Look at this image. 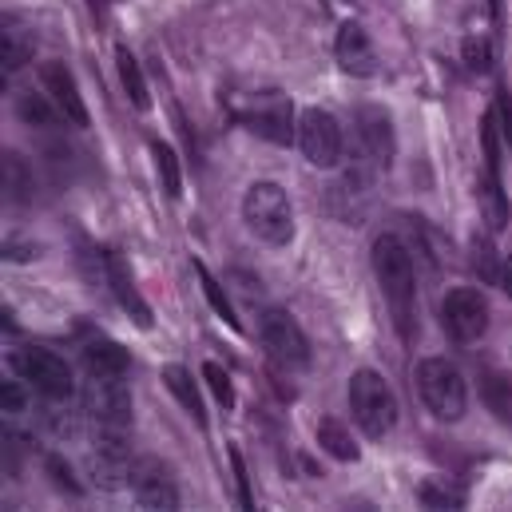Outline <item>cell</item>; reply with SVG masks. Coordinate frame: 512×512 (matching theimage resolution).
<instances>
[{
    "mask_svg": "<svg viewBox=\"0 0 512 512\" xmlns=\"http://www.w3.org/2000/svg\"><path fill=\"white\" fill-rule=\"evenodd\" d=\"M354 128H358V139H362V151L370 155L374 167H389L393 163V151H397V139H393V120L385 108H358L354 112Z\"/></svg>",
    "mask_w": 512,
    "mask_h": 512,
    "instance_id": "obj_12",
    "label": "cell"
},
{
    "mask_svg": "<svg viewBox=\"0 0 512 512\" xmlns=\"http://www.w3.org/2000/svg\"><path fill=\"white\" fill-rule=\"evenodd\" d=\"M318 445L334 457V461H358V445H354V433L338 421V417H322L318 421Z\"/></svg>",
    "mask_w": 512,
    "mask_h": 512,
    "instance_id": "obj_23",
    "label": "cell"
},
{
    "mask_svg": "<svg viewBox=\"0 0 512 512\" xmlns=\"http://www.w3.org/2000/svg\"><path fill=\"white\" fill-rule=\"evenodd\" d=\"M227 457H231V469H235V485H239V505L243 509H255V497H251V477H247V461H243V453L231 445L227 449Z\"/></svg>",
    "mask_w": 512,
    "mask_h": 512,
    "instance_id": "obj_32",
    "label": "cell"
},
{
    "mask_svg": "<svg viewBox=\"0 0 512 512\" xmlns=\"http://www.w3.org/2000/svg\"><path fill=\"white\" fill-rule=\"evenodd\" d=\"M473 270L481 274V282H489V286H497L501 282V258L493 251V243H489V235H477L473 239Z\"/></svg>",
    "mask_w": 512,
    "mask_h": 512,
    "instance_id": "obj_28",
    "label": "cell"
},
{
    "mask_svg": "<svg viewBox=\"0 0 512 512\" xmlns=\"http://www.w3.org/2000/svg\"><path fill=\"white\" fill-rule=\"evenodd\" d=\"M128 485L143 509H179L175 477H171V469H167L159 457H139V461H131Z\"/></svg>",
    "mask_w": 512,
    "mask_h": 512,
    "instance_id": "obj_11",
    "label": "cell"
},
{
    "mask_svg": "<svg viewBox=\"0 0 512 512\" xmlns=\"http://www.w3.org/2000/svg\"><path fill=\"white\" fill-rule=\"evenodd\" d=\"M84 413L100 433H128L131 389L124 374H88L84 385Z\"/></svg>",
    "mask_w": 512,
    "mask_h": 512,
    "instance_id": "obj_6",
    "label": "cell"
},
{
    "mask_svg": "<svg viewBox=\"0 0 512 512\" xmlns=\"http://www.w3.org/2000/svg\"><path fill=\"white\" fill-rule=\"evenodd\" d=\"M128 366V350L112 338H96V342L84 346V370L88 374H128Z\"/></svg>",
    "mask_w": 512,
    "mask_h": 512,
    "instance_id": "obj_19",
    "label": "cell"
},
{
    "mask_svg": "<svg viewBox=\"0 0 512 512\" xmlns=\"http://www.w3.org/2000/svg\"><path fill=\"white\" fill-rule=\"evenodd\" d=\"M417 393L425 401V409L437 421H461L469 409V385L461 378V370L449 358H421L417 362Z\"/></svg>",
    "mask_w": 512,
    "mask_h": 512,
    "instance_id": "obj_3",
    "label": "cell"
},
{
    "mask_svg": "<svg viewBox=\"0 0 512 512\" xmlns=\"http://www.w3.org/2000/svg\"><path fill=\"white\" fill-rule=\"evenodd\" d=\"M441 322H445V334L461 346H473L485 338L489 330V302L481 290L473 286H453L445 298H441Z\"/></svg>",
    "mask_w": 512,
    "mask_h": 512,
    "instance_id": "obj_8",
    "label": "cell"
},
{
    "mask_svg": "<svg viewBox=\"0 0 512 512\" xmlns=\"http://www.w3.org/2000/svg\"><path fill=\"white\" fill-rule=\"evenodd\" d=\"M203 382L211 385V393H215V401H219L223 409H231V405H235V385H231V374H227L219 362H207V366H203Z\"/></svg>",
    "mask_w": 512,
    "mask_h": 512,
    "instance_id": "obj_31",
    "label": "cell"
},
{
    "mask_svg": "<svg viewBox=\"0 0 512 512\" xmlns=\"http://www.w3.org/2000/svg\"><path fill=\"white\" fill-rule=\"evenodd\" d=\"M374 274L382 282V294L393 310L397 334L413 342V306H417V274H413V255L397 235H382L374 243Z\"/></svg>",
    "mask_w": 512,
    "mask_h": 512,
    "instance_id": "obj_1",
    "label": "cell"
},
{
    "mask_svg": "<svg viewBox=\"0 0 512 512\" xmlns=\"http://www.w3.org/2000/svg\"><path fill=\"white\" fill-rule=\"evenodd\" d=\"M24 378L20 382H4V413H20L24 409V401H28V393H24Z\"/></svg>",
    "mask_w": 512,
    "mask_h": 512,
    "instance_id": "obj_35",
    "label": "cell"
},
{
    "mask_svg": "<svg viewBox=\"0 0 512 512\" xmlns=\"http://www.w3.org/2000/svg\"><path fill=\"white\" fill-rule=\"evenodd\" d=\"M334 52H338V64H342V72H346V76L366 80V76H374V72H378L374 40H370V32H366L358 20H346V24L338 28Z\"/></svg>",
    "mask_w": 512,
    "mask_h": 512,
    "instance_id": "obj_13",
    "label": "cell"
},
{
    "mask_svg": "<svg viewBox=\"0 0 512 512\" xmlns=\"http://www.w3.org/2000/svg\"><path fill=\"white\" fill-rule=\"evenodd\" d=\"M298 147L306 155V163L314 167H338L342 163V128L326 108H306L298 120Z\"/></svg>",
    "mask_w": 512,
    "mask_h": 512,
    "instance_id": "obj_10",
    "label": "cell"
},
{
    "mask_svg": "<svg viewBox=\"0 0 512 512\" xmlns=\"http://www.w3.org/2000/svg\"><path fill=\"white\" fill-rule=\"evenodd\" d=\"M485 401H489V409L501 417V421H509L512 417V397H509V389L512 382H505V378H497V374H485Z\"/></svg>",
    "mask_w": 512,
    "mask_h": 512,
    "instance_id": "obj_30",
    "label": "cell"
},
{
    "mask_svg": "<svg viewBox=\"0 0 512 512\" xmlns=\"http://www.w3.org/2000/svg\"><path fill=\"white\" fill-rule=\"evenodd\" d=\"M44 469L52 473V481H56V489H64V493H72V497H80V493H84V489H80V481L72 477V469L64 465V457H56V453H52V457L44 461Z\"/></svg>",
    "mask_w": 512,
    "mask_h": 512,
    "instance_id": "obj_33",
    "label": "cell"
},
{
    "mask_svg": "<svg viewBox=\"0 0 512 512\" xmlns=\"http://www.w3.org/2000/svg\"><path fill=\"white\" fill-rule=\"evenodd\" d=\"M128 433H100L96 429V445H92V473L104 489H120L131 477V457L124 445Z\"/></svg>",
    "mask_w": 512,
    "mask_h": 512,
    "instance_id": "obj_15",
    "label": "cell"
},
{
    "mask_svg": "<svg viewBox=\"0 0 512 512\" xmlns=\"http://www.w3.org/2000/svg\"><path fill=\"white\" fill-rule=\"evenodd\" d=\"M258 342H262L266 358L282 370H306L310 366V342H306L302 326L294 322V314L282 306L258 310Z\"/></svg>",
    "mask_w": 512,
    "mask_h": 512,
    "instance_id": "obj_5",
    "label": "cell"
},
{
    "mask_svg": "<svg viewBox=\"0 0 512 512\" xmlns=\"http://www.w3.org/2000/svg\"><path fill=\"white\" fill-rule=\"evenodd\" d=\"M40 80H44V92L52 96V104L60 108V116H64L68 124H76V128H88V108H84V96H80L76 76L68 72V64L48 60V64L40 68Z\"/></svg>",
    "mask_w": 512,
    "mask_h": 512,
    "instance_id": "obj_14",
    "label": "cell"
},
{
    "mask_svg": "<svg viewBox=\"0 0 512 512\" xmlns=\"http://www.w3.org/2000/svg\"><path fill=\"white\" fill-rule=\"evenodd\" d=\"M116 68H120V80H124V92H128V100L139 108V112H147L151 108V92H147V80H143V68H139V60L131 56V48H116Z\"/></svg>",
    "mask_w": 512,
    "mask_h": 512,
    "instance_id": "obj_24",
    "label": "cell"
},
{
    "mask_svg": "<svg viewBox=\"0 0 512 512\" xmlns=\"http://www.w3.org/2000/svg\"><path fill=\"white\" fill-rule=\"evenodd\" d=\"M235 120L247 131H255L262 139L286 147L294 139V108L282 92H258V96H247L239 108H235Z\"/></svg>",
    "mask_w": 512,
    "mask_h": 512,
    "instance_id": "obj_9",
    "label": "cell"
},
{
    "mask_svg": "<svg viewBox=\"0 0 512 512\" xmlns=\"http://www.w3.org/2000/svg\"><path fill=\"white\" fill-rule=\"evenodd\" d=\"M477 203H481V215L489 223V231H505L512 219L509 195H505V183H501V167H485L481 179H477Z\"/></svg>",
    "mask_w": 512,
    "mask_h": 512,
    "instance_id": "obj_18",
    "label": "cell"
},
{
    "mask_svg": "<svg viewBox=\"0 0 512 512\" xmlns=\"http://www.w3.org/2000/svg\"><path fill=\"white\" fill-rule=\"evenodd\" d=\"M493 112H497V124H501V139L509 143V151H512V92L505 84L497 88V108H493Z\"/></svg>",
    "mask_w": 512,
    "mask_h": 512,
    "instance_id": "obj_34",
    "label": "cell"
},
{
    "mask_svg": "<svg viewBox=\"0 0 512 512\" xmlns=\"http://www.w3.org/2000/svg\"><path fill=\"white\" fill-rule=\"evenodd\" d=\"M36 56V36L20 16H4L0 24V68L12 76Z\"/></svg>",
    "mask_w": 512,
    "mask_h": 512,
    "instance_id": "obj_17",
    "label": "cell"
},
{
    "mask_svg": "<svg viewBox=\"0 0 512 512\" xmlns=\"http://www.w3.org/2000/svg\"><path fill=\"white\" fill-rule=\"evenodd\" d=\"M12 370H16V378H24V382L32 385L40 397H48V401H68L72 389H76L68 362L60 354H52V350H36V346L16 350L12 354Z\"/></svg>",
    "mask_w": 512,
    "mask_h": 512,
    "instance_id": "obj_7",
    "label": "cell"
},
{
    "mask_svg": "<svg viewBox=\"0 0 512 512\" xmlns=\"http://www.w3.org/2000/svg\"><path fill=\"white\" fill-rule=\"evenodd\" d=\"M417 497H421V505H429V509H461V505H465V497H461L457 489L441 485V481H425V485L417 489Z\"/></svg>",
    "mask_w": 512,
    "mask_h": 512,
    "instance_id": "obj_29",
    "label": "cell"
},
{
    "mask_svg": "<svg viewBox=\"0 0 512 512\" xmlns=\"http://www.w3.org/2000/svg\"><path fill=\"white\" fill-rule=\"evenodd\" d=\"M104 282L112 286V294H116V302L124 306V314H131V322L139 326V330H151V306L143 302V294H139V286H135V278H131L128 262L116 255V251H104Z\"/></svg>",
    "mask_w": 512,
    "mask_h": 512,
    "instance_id": "obj_16",
    "label": "cell"
},
{
    "mask_svg": "<svg viewBox=\"0 0 512 512\" xmlns=\"http://www.w3.org/2000/svg\"><path fill=\"white\" fill-rule=\"evenodd\" d=\"M151 159H155V175H159V187L167 199H179L183 195V171H179V155L171 143L155 139L151 143Z\"/></svg>",
    "mask_w": 512,
    "mask_h": 512,
    "instance_id": "obj_22",
    "label": "cell"
},
{
    "mask_svg": "<svg viewBox=\"0 0 512 512\" xmlns=\"http://www.w3.org/2000/svg\"><path fill=\"white\" fill-rule=\"evenodd\" d=\"M195 274H199V282H203V294H207V302H211V310L231 326V330H239V318H235V302L227 298V290H223V282L203 266V262H195Z\"/></svg>",
    "mask_w": 512,
    "mask_h": 512,
    "instance_id": "obj_26",
    "label": "cell"
},
{
    "mask_svg": "<svg viewBox=\"0 0 512 512\" xmlns=\"http://www.w3.org/2000/svg\"><path fill=\"white\" fill-rule=\"evenodd\" d=\"M243 223L247 231L255 235L258 243L266 247H286L294 239V211H290V195L270 183V179H258L247 187L243 195Z\"/></svg>",
    "mask_w": 512,
    "mask_h": 512,
    "instance_id": "obj_2",
    "label": "cell"
},
{
    "mask_svg": "<svg viewBox=\"0 0 512 512\" xmlns=\"http://www.w3.org/2000/svg\"><path fill=\"white\" fill-rule=\"evenodd\" d=\"M56 104H52V96L44 92V96H36V92H24V96H16V116L24 120V124H32V128H52L56 124Z\"/></svg>",
    "mask_w": 512,
    "mask_h": 512,
    "instance_id": "obj_25",
    "label": "cell"
},
{
    "mask_svg": "<svg viewBox=\"0 0 512 512\" xmlns=\"http://www.w3.org/2000/svg\"><path fill=\"white\" fill-rule=\"evenodd\" d=\"M0 179H4V195H8V203H28L32 199V191H36V179H32V167L16 155V151H8L4 155V163H0Z\"/></svg>",
    "mask_w": 512,
    "mask_h": 512,
    "instance_id": "obj_21",
    "label": "cell"
},
{
    "mask_svg": "<svg viewBox=\"0 0 512 512\" xmlns=\"http://www.w3.org/2000/svg\"><path fill=\"white\" fill-rule=\"evenodd\" d=\"M461 56H465L469 72H477V76L493 72V64H497V48H493V40H489L485 32H473V36H465V44H461Z\"/></svg>",
    "mask_w": 512,
    "mask_h": 512,
    "instance_id": "obj_27",
    "label": "cell"
},
{
    "mask_svg": "<svg viewBox=\"0 0 512 512\" xmlns=\"http://www.w3.org/2000/svg\"><path fill=\"white\" fill-rule=\"evenodd\" d=\"M163 385L175 393V401L195 417V425H207V409H203V397H199V385L191 378L187 366H163Z\"/></svg>",
    "mask_w": 512,
    "mask_h": 512,
    "instance_id": "obj_20",
    "label": "cell"
},
{
    "mask_svg": "<svg viewBox=\"0 0 512 512\" xmlns=\"http://www.w3.org/2000/svg\"><path fill=\"white\" fill-rule=\"evenodd\" d=\"M350 413H354L358 429L374 441H382L397 425V393L389 389V382L378 370H358L350 378Z\"/></svg>",
    "mask_w": 512,
    "mask_h": 512,
    "instance_id": "obj_4",
    "label": "cell"
},
{
    "mask_svg": "<svg viewBox=\"0 0 512 512\" xmlns=\"http://www.w3.org/2000/svg\"><path fill=\"white\" fill-rule=\"evenodd\" d=\"M497 286H501V290L512 298V258H509V262H501V282H497Z\"/></svg>",
    "mask_w": 512,
    "mask_h": 512,
    "instance_id": "obj_36",
    "label": "cell"
}]
</instances>
